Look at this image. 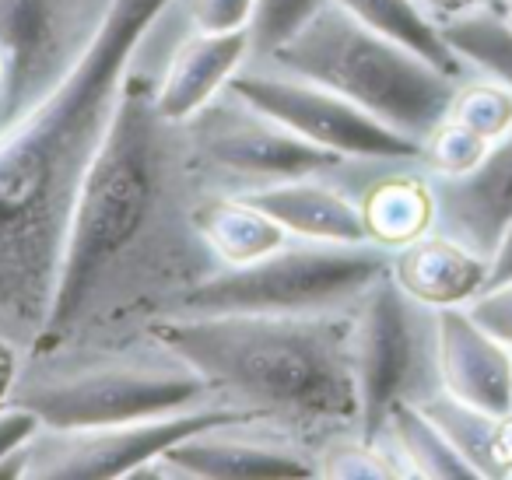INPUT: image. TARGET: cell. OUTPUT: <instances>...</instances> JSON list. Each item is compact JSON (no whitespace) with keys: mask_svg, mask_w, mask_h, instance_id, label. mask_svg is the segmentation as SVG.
<instances>
[{"mask_svg":"<svg viewBox=\"0 0 512 480\" xmlns=\"http://www.w3.org/2000/svg\"><path fill=\"white\" fill-rule=\"evenodd\" d=\"M207 193L183 123L127 74L67 228L50 319L25 358L85 351L134 316L151 326L221 270L193 218Z\"/></svg>","mask_w":512,"mask_h":480,"instance_id":"6da1fadb","label":"cell"},{"mask_svg":"<svg viewBox=\"0 0 512 480\" xmlns=\"http://www.w3.org/2000/svg\"><path fill=\"white\" fill-rule=\"evenodd\" d=\"M162 4L113 0L71 78L0 137V333L25 354L50 319L67 228L123 95L130 50Z\"/></svg>","mask_w":512,"mask_h":480,"instance_id":"7a4b0ae2","label":"cell"},{"mask_svg":"<svg viewBox=\"0 0 512 480\" xmlns=\"http://www.w3.org/2000/svg\"><path fill=\"white\" fill-rule=\"evenodd\" d=\"M211 386L214 400L249 410L260 428L313 445L358 431L351 309L313 316L172 312L144 330Z\"/></svg>","mask_w":512,"mask_h":480,"instance_id":"3957f363","label":"cell"},{"mask_svg":"<svg viewBox=\"0 0 512 480\" xmlns=\"http://www.w3.org/2000/svg\"><path fill=\"white\" fill-rule=\"evenodd\" d=\"M253 64L330 88L414 141H425L446 120L456 85L463 81L372 32L337 0H327L281 50Z\"/></svg>","mask_w":512,"mask_h":480,"instance_id":"277c9868","label":"cell"},{"mask_svg":"<svg viewBox=\"0 0 512 480\" xmlns=\"http://www.w3.org/2000/svg\"><path fill=\"white\" fill-rule=\"evenodd\" d=\"M11 403H22L43 428H99L211 407L214 393L190 365L158 347H102L50 358H25Z\"/></svg>","mask_w":512,"mask_h":480,"instance_id":"5b68a950","label":"cell"},{"mask_svg":"<svg viewBox=\"0 0 512 480\" xmlns=\"http://www.w3.org/2000/svg\"><path fill=\"white\" fill-rule=\"evenodd\" d=\"M390 263L393 249L376 242L288 239L253 263L214 270L211 277L186 288L172 312H344L355 309L358 298L390 274Z\"/></svg>","mask_w":512,"mask_h":480,"instance_id":"8992f818","label":"cell"},{"mask_svg":"<svg viewBox=\"0 0 512 480\" xmlns=\"http://www.w3.org/2000/svg\"><path fill=\"white\" fill-rule=\"evenodd\" d=\"M351 365L358 431L376 442L400 403H421L442 389L435 309L383 274L351 309Z\"/></svg>","mask_w":512,"mask_h":480,"instance_id":"52a82bcc","label":"cell"},{"mask_svg":"<svg viewBox=\"0 0 512 480\" xmlns=\"http://www.w3.org/2000/svg\"><path fill=\"white\" fill-rule=\"evenodd\" d=\"M113 0H0V137L81 64Z\"/></svg>","mask_w":512,"mask_h":480,"instance_id":"ba28073f","label":"cell"},{"mask_svg":"<svg viewBox=\"0 0 512 480\" xmlns=\"http://www.w3.org/2000/svg\"><path fill=\"white\" fill-rule=\"evenodd\" d=\"M183 130L200 172L218 179V193H246L285 179L327 176L348 165V158L309 144L232 88L200 106Z\"/></svg>","mask_w":512,"mask_h":480,"instance_id":"9c48e42d","label":"cell"},{"mask_svg":"<svg viewBox=\"0 0 512 480\" xmlns=\"http://www.w3.org/2000/svg\"><path fill=\"white\" fill-rule=\"evenodd\" d=\"M249 424L260 428L249 410L211 403L169 417H148L130 424H99V428H39L25 452V480H120L134 477L141 466L155 463L169 445L183 442L207 428Z\"/></svg>","mask_w":512,"mask_h":480,"instance_id":"30bf717a","label":"cell"},{"mask_svg":"<svg viewBox=\"0 0 512 480\" xmlns=\"http://www.w3.org/2000/svg\"><path fill=\"white\" fill-rule=\"evenodd\" d=\"M228 88L299 137H306L309 144L334 151L348 162H421V141L386 127L351 99L306 78L274 71L267 64H242Z\"/></svg>","mask_w":512,"mask_h":480,"instance_id":"8fae6325","label":"cell"},{"mask_svg":"<svg viewBox=\"0 0 512 480\" xmlns=\"http://www.w3.org/2000/svg\"><path fill=\"white\" fill-rule=\"evenodd\" d=\"M249 424L207 428L169 445L155 463L141 466L137 477H186V480H281L316 477L320 466L313 452L288 438L249 435Z\"/></svg>","mask_w":512,"mask_h":480,"instance_id":"7c38bea8","label":"cell"},{"mask_svg":"<svg viewBox=\"0 0 512 480\" xmlns=\"http://www.w3.org/2000/svg\"><path fill=\"white\" fill-rule=\"evenodd\" d=\"M435 197L432 232L449 235L488 260L512 221V130L488 144L481 162L460 176H428Z\"/></svg>","mask_w":512,"mask_h":480,"instance_id":"4fadbf2b","label":"cell"},{"mask_svg":"<svg viewBox=\"0 0 512 480\" xmlns=\"http://www.w3.org/2000/svg\"><path fill=\"white\" fill-rule=\"evenodd\" d=\"M442 389L491 414H512V347L491 337L467 305L435 309Z\"/></svg>","mask_w":512,"mask_h":480,"instance_id":"5bb4252c","label":"cell"},{"mask_svg":"<svg viewBox=\"0 0 512 480\" xmlns=\"http://www.w3.org/2000/svg\"><path fill=\"white\" fill-rule=\"evenodd\" d=\"M249 60V32H197L176 46L169 67L155 85V106L165 120L186 123L200 106L225 92Z\"/></svg>","mask_w":512,"mask_h":480,"instance_id":"9a60e30c","label":"cell"},{"mask_svg":"<svg viewBox=\"0 0 512 480\" xmlns=\"http://www.w3.org/2000/svg\"><path fill=\"white\" fill-rule=\"evenodd\" d=\"M253 207L274 218L292 239L309 242H372L365 228L362 207L341 193L337 186L323 183L320 176L285 179V183L256 186L239 193Z\"/></svg>","mask_w":512,"mask_h":480,"instance_id":"2e32d148","label":"cell"},{"mask_svg":"<svg viewBox=\"0 0 512 480\" xmlns=\"http://www.w3.org/2000/svg\"><path fill=\"white\" fill-rule=\"evenodd\" d=\"M390 274L407 295L428 309L470 305L488 288V260L439 232L393 249Z\"/></svg>","mask_w":512,"mask_h":480,"instance_id":"e0dca14e","label":"cell"},{"mask_svg":"<svg viewBox=\"0 0 512 480\" xmlns=\"http://www.w3.org/2000/svg\"><path fill=\"white\" fill-rule=\"evenodd\" d=\"M442 428V435L460 449L477 477H509L512 473V414H491L460 396L439 393L418 403Z\"/></svg>","mask_w":512,"mask_h":480,"instance_id":"ac0fdd59","label":"cell"},{"mask_svg":"<svg viewBox=\"0 0 512 480\" xmlns=\"http://www.w3.org/2000/svg\"><path fill=\"white\" fill-rule=\"evenodd\" d=\"M197 228L221 267H242L285 246L292 235L239 193H207L197 204Z\"/></svg>","mask_w":512,"mask_h":480,"instance_id":"d6986e66","label":"cell"},{"mask_svg":"<svg viewBox=\"0 0 512 480\" xmlns=\"http://www.w3.org/2000/svg\"><path fill=\"white\" fill-rule=\"evenodd\" d=\"M351 18H358L362 25H369L372 32L393 39L404 50L418 53L421 60H428L432 67H439L449 78H467L470 64L460 53L449 46V39L442 36V25L425 11L421 0H337Z\"/></svg>","mask_w":512,"mask_h":480,"instance_id":"ffe728a7","label":"cell"},{"mask_svg":"<svg viewBox=\"0 0 512 480\" xmlns=\"http://www.w3.org/2000/svg\"><path fill=\"white\" fill-rule=\"evenodd\" d=\"M376 442L390 452L397 473H407V477H439V480L477 477L474 466L460 456V449L442 435V428L418 403H400Z\"/></svg>","mask_w":512,"mask_h":480,"instance_id":"44dd1931","label":"cell"},{"mask_svg":"<svg viewBox=\"0 0 512 480\" xmlns=\"http://www.w3.org/2000/svg\"><path fill=\"white\" fill-rule=\"evenodd\" d=\"M365 228L376 246L400 249L421 239L435 225V197L428 179L418 176H390L372 183L358 200Z\"/></svg>","mask_w":512,"mask_h":480,"instance_id":"7402d4cb","label":"cell"},{"mask_svg":"<svg viewBox=\"0 0 512 480\" xmlns=\"http://www.w3.org/2000/svg\"><path fill=\"white\" fill-rule=\"evenodd\" d=\"M456 53L470 64L474 74H488L512 88V25L502 15H467L442 25Z\"/></svg>","mask_w":512,"mask_h":480,"instance_id":"603a6c76","label":"cell"},{"mask_svg":"<svg viewBox=\"0 0 512 480\" xmlns=\"http://www.w3.org/2000/svg\"><path fill=\"white\" fill-rule=\"evenodd\" d=\"M446 120L474 130L488 144L498 141L512 130V88L502 85L498 78H488V74H477V78L467 74L456 85Z\"/></svg>","mask_w":512,"mask_h":480,"instance_id":"cb8c5ba5","label":"cell"},{"mask_svg":"<svg viewBox=\"0 0 512 480\" xmlns=\"http://www.w3.org/2000/svg\"><path fill=\"white\" fill-rule=\"evenodd\" d=\"M327 0H253L249 18V60H264L288 43Z\"/></svg>","mask_w":512,"mask_h":480,"instance_id":"d4e9b609","label":"cell"},{"mask_svg":"<svg viewBox=\"0 0 512 480\" xmlns=\"http://www.w3.org/2000/svg\"><path fill=\"white\" fill-rule=\"evenodd\" d=\"M488 151V141L477 137L474 130L460 127L453 120H442L432 134L421 141V162L432 176H460L474 169L481 155Z\"/></svg>","mask_w":512,"mask_h":480,"instance_id":"484cf974","label":"cell"},{"mask_svg":"<svg viewBox=\"0 0 512 480\" xmlns=\"http://www.w3.org/2000/svg\"><path fill=\"white\" fill-rule=\"evenodd\" d=\"M467 309L491 337H498L502 344L512 347V281L498 284V288H484Z\"/></svg>","mask_w":512,"mask_h":480,"instance_id":"4316f807","label":"cell"},{"mask_svg":"<svg viewBox=\"0 0 512 480\" xmlns=\"http://www.w3.org/2000/svg\"><path fill=\"white\" fill-rule=\"evenodd\" d=\"M39 428H43V421L29 407H22V403L0 407V459L11 456L15 449H22Z\"/></svg>","mask_w":512,"mask_h":480,"instance_id":"83f0119b","label":"cell"},{"mask_svg":"<svg viewBox=\"0 0 512 480\" xmlns=\"http://www.w3.org/2000/svg\"><path fill=\"white\" fill-rule=\"evenodd\" d=\"M425 11L435 18L439 25L456 22V18H467V15H502V0H421Z\"/></svg>","mask_w":512,"mask_h":480,"instance_id":"f1b7e54d","label":"cell"},{"mask_svg":"<svg viewBox=\"0 0 512 480\" xmlns=\"http://www.w3.org/2000/svg\"><path fill=\"white\" fill-rule=\"evenodd\" d=\"M22 365H25V351L8 340L0 333V407H8L11 403V393H15V382L22 375Z\"/></svg>","mask_w":512,"mask_h":480,"instance_id":"f546056e","label":"cell"},{"mask_svg":"<svg viewBox=\"0 0 512 480\" xmlns=\"http://www.w3.org/2000/svg\"><path fill=\"white\" fill-rule=\"evenodd\" d=\"M512 281V221L502 228L495 249L488 256V288H498V284Z\"/></svg>","mask_w":512,"mask_h":480,"instance_id":"4dcf8cb0","label":"cell"},{"mask_svg":"<svg viewBox=\"0 0 512 480\" xmlns=\"http://www.w3.org/2000/svg\"><path fill=\"white\" fill-rule=\"evenodd\" d=\"M502 18L512 25V0H502Z\"/></svg>","mask_w":512,"mask_h":480,"instance_id":"1f68e13d","label":"cell"}]
</instances>
